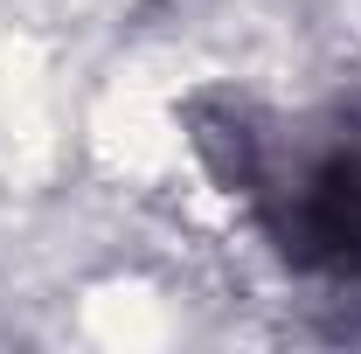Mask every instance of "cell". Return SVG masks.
Here are the masks:
<instances>
[{
	"label": "cell",
	"instance_id": "obj_1",
	"mask_svg": "<svg viewBox=\"0 0 361 354\" xmlns=\"http://www.w3.org/2000/svg\"><path fill=\"white\" fill-rule=\"evenodd\" d=\"M195 146L229 195L264 222L271 250L306 278H361V104L334 111L313 139L271 133L257 111H195Z\"/></svg>",
	"mask_w": 361,
	"mask_h": 354
}]
</instances>
